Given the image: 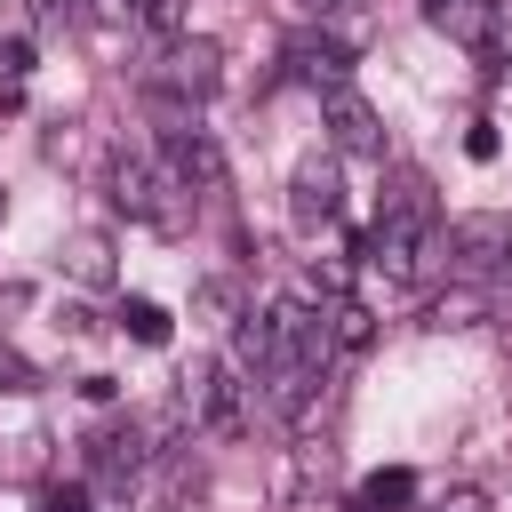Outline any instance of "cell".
Here are the masks:
<instances>
[{
    "mask_svg": "<svg viewBox=\"0 0 512 512\" xmlns=\"http://www.w3.org/2000/svg\"><path fill=\"white\" fill-rule=\"evenodd\" d=\"M408 496H416V472H400V464H392V472H368V480H360L352 512H400Z\"/></svg>",
    "mask_w": 512,
    "mask_h": 512,
    "instance_id": "obj_15",
    "label": "cell"
},
{
    "mask_svg": "<svg viewBox=\"0 0 512 512\" xmlns=\"http://www.w3.org/2000/svg\"><path fill=\"white\" fill-rule=\"evenodd\" d=\"M160 152H168V176L192 192V200H216L224 192V144L200 128V112L168 104V128H160Z\"/></svg>",
    "mask_w": 512,
    "mask_h": 512,
    "instance_id": "obj_4",
    "label": "cell"
},
{
    "mask_svg": "<svg viewBox=\"0 0 512 512\" xmlns=\"http://www.w3.org/2000/svg\"><path fill=\"white\" fill-rule=\"evenodd\" d=\"M176 416L200 424V432H216V440H240V432H248V384H240V368L192 360L184 384H176Z\"/></svg>",
    "mask_w": 512,
    "mask_h": 512,
    "instance_id": "obj_3",
    "label": "cell"
},
{
    "mask_svg": "<svg viewBox=\"0 0 512 512\" xmlns=\"http://www.w3.org/2000/svg\"><path fill=\"white\" fill-rule=\"evenodd\" d=\"M64 272L88 280V288H104V280H112V240H104V232H72V240H64Z\"/></svg>",
    "mask_w": 512,
    "mask_h": 512,
    "instance_id": "obj_14",
    "label": "cell"
},
{
    "mask_svg": "<svg viewBox=\"0 0 512 512\" xmlns=\"http://www.w3.org/2000/svg\"><path fill=\"white\" fill-rule=\"evenodd\" d=\"M432 512H496V504H488V488L456 480V488H440V496H432Z\"/></svg>",
    "mask_w": 512,
    "mask_h": 512,
    "instance_id": "obj_20",
    "label": "cell"
},
{
    "mask_svg": "<svg viewBox=\"0 0 512 512\" xmlns=\"http://www.w3.org/2000/svg\"><path fill=\"white\" fill-rule=\"evenodd\" d=\"M112 320H120V328H128V336H136V344H152V352H160V344H168V312H160V304H152V296H128V304H120V312H112Z\"/></svg>",
    "mask_w": 512,
    "mask_h": 512,
    "instance_id": "obj_17",
    "label": "cell"
},
{
    "mask_svg": "<svg viewBox=\"0 0 512 512\" xmlns=\"http://www.w3.org/2000/svg\"><path fill=\"white\" fill-rule=\"evenodd\" d=\"M40 512H88V488L80 480H56V488H40Z\"/></svg>",
    "mask_w": 512,
    "mask_h": 512,
    "instance_id": "obj_21",
    "label": "cell"
},
{
    "mask_svg": "<svg viewBox=\"0 0 512 512\" xmlns=\"http://www.w3.org/2000/svg\"><path fill=\"white\" fill-rule=\"evenodd\" d=\"M184 184L160 168V160H144V152H112V208L128 216V224H152V232H184Z\"/></svg>",
    "mask_w": 512,
    "mask_h": 512,
    "instance_id": "obj_2",
    "label": "cell"
},
{
    "mask_svg": "<svg viewBox=\"0 0 512 512\" xmlns=\"http://www.w3.org/2000/svg\"><path fill=\"white\" fill-rule=\"evenodd\" d=\"M512 56V0H496V40H488V64Z\"/></svg>",
    "mask_w": 512,
    "mask_h": 512,
    "instance_id": "obj_23",
    "label": "cell"
},
{
    "mask_svg": "<svg viewBox=\"0 0 512 512\" xmlns=\"http://www.w3.org/2000/svg\"><path fill=\"white\" fill-rule=\"evenodd\" d=\"M288 216H296V224H336V216H344V176H336V160H304V168H296Z\"/></svg>",
    "mask_w": 512,
    "mask_h": 512,
    "instance_id": "obj_8",
    "label": "cell"
},
{
    "mask_svg": "<svg viewBox=\"0 0 512 512\" xmlns=\"http://www.w3.org/2000/svg\"><path fill=\"white\" fill-rule=\"evenodd\" d=\"M320 128H328L336 152H352V160H384V120H376V104H368L360 88H328V96H320Z\"/></svg>",
    "mask_w": 512,
    "mask_h": 512,
    "instance_id": "obj_6",
    "label": "cell"
},
{
    "mask_svg": "<svg viewBox=\"0 0 512 512\" xmlns=\"http://www.w3.org/2000/svg\"><path fill=\"white\" fill-rule=\"evenodd\" d=\"M416 8H424V24L448 32L456 48L488 56V40H496V0H416Z\"/></svg>",
    "mask_w": 512,
    "mask_h": 512,
    "instance_id": "obj_10",
    "label": "cell"
},
{
    "mask_svg": "<svg viewBox=\"0 0 512 512\" xmlns=\"http://www.w3.org/2000/svg\"><path fill=\"white\" fill-rule=\"evenodd\" d=\"M440 248H448V264H456L464 280L512 272V216H504V208H472V216H456V224L440 232Z\"/></svg>",
    "mask_w": 512,
    "mask_h": 512,
    "instance_id": "obj_5",
    "label": "cell"
},
{
    "mask_svg": "<svg viewBox=\"0 0 512 512\" xmlns=\"http://www.w3.org/2000/svg\"><path fill=\"white\" fill-rule=\"evenodd\" d=\"M232 360H240V368H248L256 384L272 376V360H280V336H272V312H240V320H232Z\"/></svg>",
    "mask_w": 512,
    "mask_h": 512,
    "instance_id": "obj_12",
    "label": "cell"
},
{
    "mask_svg": "<svg viewBox=\"0 0 512 512\" xmlns=\"http://www.w3.org/2000/svg\"><path fill=\"white\" fill-rule=\"evenodd\" d=\"M496 144H504L496 120H472V128H464V152H472V160H496Z\"/></svg>",
    "mask_w": 512,
    "mask_h": 512,
    "instance_id": "obj_22",
    "label": "cell"
},
{
    "mask_svg": "<svg viewBox=\"0 0 512 512\" xmlns=\"http://www.w3.org/2000/svg\"><path fill=\"white\" fill-rule=\"evenodd\" d=\"M288 72H296L304 88H320V96H328V88H352V48H344L336 32H296V40H288Z\"/></svg>",
    "mask_w": 512,
    "mask_h": 512,
    "instance_id": "obj_7",
    "label": "cell"
},
{
    "mask_svg": "<svg viewBox=\"0 0 512 512\" xmlns=\"http://www.w3.org/2000/svg\"><path fill=\"white\" fill-rule=\"evenodd\" d=\"M136 16H144V24H160V32L176 40V0H136Z\"/></svg>",
    "mask_w": 512,
    "mask_h": 512,
    "instance_id": "obj_24",
    "label": "cell"
},
{
    "mask_svg": "<svg viewBox=\"0 0 512 512\" xmlns=\"http://www.w3.org/2000/svg\"><path fill=\"white\" fill-rule=\"evenodd\" d=\"M144 88L160 96V104H184V112H200L216 88H224V48L208 40V32H176L152 64H144Z\"/></svg>",
    "mask_w": 512,
    "mask_h": 512,
    "instance_id": "obj_1",
    "label": "cell"
},
{
    "mask_svg": "<svg viewBox=\"0 0 512 512\" xmlns=\"http://www.w3.org/2000/svg\"><path fill=\"white\" fill-rule=\"evenodd\" d=\"M0 216H8V192H0Z\"/></svg>",
    "mask_w": 512,
    "mask_h": 512,
    "instance_id": "obj_26",
    "label": "cell"
},
{
    "mask_svg": "<svg viewBox=\"0 0 512 512\" xmlns=\"http://www.w3.org/2000/svg\"><path fill=\"white\" fill-rule=\"evenodd\" d=\"M88 464H96V480H104L112 496H128V488H136V472H144V432H136V424L96 432V440H88Z\"/></svg>",
    "mask_w": 512,
    "mask_h": 512,
    "instance_id": "obj_11",
    "label": "cell"
},
{
    "mask_svg": "<svg viewBox=\"0 0 512 512\" xmlns=\"http://www.w3.org/2000/svg\"><path fill=\"white\" fill-rule=\"evenodd\" d=\"M376 216L384 224H408V232H424V240H440V192H432V176H392L384 184V200H376Z\"/></svg>",
    "mask_w": 512,
    "mask_h": 512,
    "instance_id": "obj_9",
    "label": "cell"
},
{
    "mask_svg": "<svg viewBox=\"0 0 512 512\" xmlns=\"http://www.w3.org/2000/svg\"><path fill=\"white\" fill-rule=\"evenodd\" d=\"M472 320H488V296L464 280V288H440L432 296V328H472Z\"/></svg>",
    "mask_w": 512,
    "mask_h": 512,
    "instance_id": "obj_16",
    "label": "cell"
},
{
    "mask_svg": "<svg viewBox=\"0 0 512 512\" xmlns=\"http://www.w3.org/2000/svg\"><path fill=\"white\" fill-rule=\"evenodd\" d=\"M32 384H40V368H32V360L0 336V392H32Z\"/></svg>",
    "mask_w": 512,
    "mask_h": 512,
    "instance_id": "obj_19",
    "label": "cell"
},
{
    "mask_svg": "<svg viewBox=\"0 0 512 512\" xmlns=\"http://www.w3.org/2000/svg\"><path fill=\"white\" fill-rule=\"evenodd\" d=\"M24 104V80H0V112H16Z\"/></svg>",
    "mask_w": 512,
    "mask_h": 512,
    "instance_id": "obj_25",
    "label": "cell"
},
{
    "mask_svg": "<svg viewBox=\"0 0 512 512\" xmlns=\"http://www.w3.org/2000/svg\"><path fill=\"white\" fill-rule=\"evenodd\" d=\"M328 336H336V360H352V352L376 344V312L360 296H328Z\"/></svg>",
    "mask_w": 512,
    "mask_h": 512,
    "instance_id": "obj_13",
    "label": "cell"
},
{
    "mask_svg": "<svg viewBox=\"0 0 512 512\" xmlns=\"http://www.w3.org/2000/svg\"><path fill=\"white\" fill-rule=\"evenodd\" d=\"M192 312H200V320H240V288H232V280H200V288H192Z\"/></svg>",
    "mask_w": 512,
    "mask_h": 512,
    "instance_id": "obj_18",
    "label": "cell"
}]
</instances>
